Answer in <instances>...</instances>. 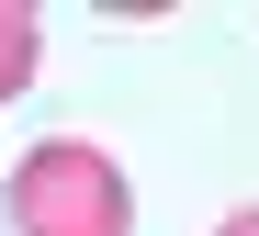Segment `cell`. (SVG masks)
Listing matches in <instances>:
<instances>
[{
    "mask_svg": "<svg viewBox=\"0 0 259 236\" xmlns=\"http://www.w3.org/2000/svg\"><path fill=\"white\" fill-rule=\"evenodd\" d=\"M12 236H136V192L91 135H46L12 158Z\"/></svg>",
    "mask_w": 259,
    "mask_h": 236,
    "instance_id": "6da1fadb",
    "label": "cell"
},
{
    "mask_svg": "<svg viewBox=\"0 0 259 236\" xmlns=\"http://www.w3.org/2000/svg\"><path fill=\"white\" fill-rule=\"evenodd\" d=\"M34 68H46V23H34V0H0V102H23Z\"/></svg>",
    "mask_w": 259,
    "mask_h": 236,
    "instance_id": "7a4b0ae2",
    "label": "cell"
},
{
    "mask_svg": "<svg viewBox=\"0 0 259 236\" xmlns=\"http://www.w3.org/2000/svg\"><path fill=\"white\" fill-rule=\"evenodd\" d=\"M214 236H259V203H248V214H226V225H214Z\"/></svg>",
    "mask_w": 259,
    "mask_h": 236,
    "instance_id": "3957f363",
    "label": "cell"
}]
</instances>
